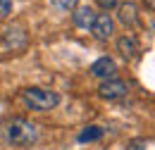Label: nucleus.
I'll use <instances>...</instances> for the list:
<instances>
[{
  "label": "nucleus",
  "instance_id": "obj_10",
  "mask_svg": "<svg viewBox=\"0 0 155 150\" xmlns=\"http://www.w3.org/2000/svg\"><path fill=\"white\" fill-rule=\"evenodd\" d=\"M55 2V7H60V10H64V12H69V10H74L79 5V0H53Z\"/></svg>",
  "mask_w": 155,
  "mask_h": 150
},
{
  "label": "nucleus",
  "instance_id": "obj_13",
  "mask_svg": "<svg viewBox=\"0 0 155 150\" xmlns=\"http://www.w3.org/2000/svg\"><path fill=\"white\" fill-rule=\"evenodd\" d=\"M96 5L100 7V10H112V7H117V0H96Z\"/></svg>",
  "mask_w": 155,
  "mask_h": 150
},
{
  "label": "nucleus",
  "instance_id": "obj_5",
  "mask_svg": "<svg viewBox=\"0 0 155 150\" xmlns=\"http://www.w3.org/2000/svg\"><path fill=\"white\" fill-rule=\"evenodd\" d=\"M117 72V62L112 60V57H100V60H96L93 64H91V74L98 76V79H112Z\"/></svg>",
  "mask_w": 155,
  "mask_h": 150
},
{
  "label": "nucleus",
  "instance_id": "obj_8",
  "mask_svg": "<svg viewBox=\"0 0 155 150\" xmlns=\"http://www.w3.org/2000/svg\"><path fill=\"white\" fill-rule=\"evenodd\" d=\"M117 50L127 57V60H131V57H136L138 53H141V45H138L136 36H131V34H124V36L117 41Z\"/></svg>",
  "mask_w": 155,
  "mask_h": 150
},
{
  "label": "nucleus",
  "instance_id": "obj_12",
  "mask_svg": "<svg viewBox=\"0 0 155 150\" xmlns=\"http://www.w3.org/2000/svg\"><path fill=\"white\" fill-rule=\"evenodd\" d=\"M12 12V0H0V19H5Z\"/></svg>",
  "mask_w": 155,
  "mask_h": 150
},
{
  "label": "nucleus",
  "instance_id": "obj_6",
  "mask_svg": "<svg viewBox=\"0 0 155 150\" xmlns=\"http://www.w3.org/2000/svg\"><path fill=\"white\" fill-rule=\"evenodd\" d=\"M117 19L127 26V29H134L136 24H138V10H136L134 2H122L119 7H117Z\"/></svg>",
  "mask_w": 155,
  "mask_h": 150
},
{
  "label": "nucleus",
  "instance_id": "obj_4",
  "mask_svg": "<svg viewBox=\"0 0 155 150\" xmlns=\"http://www.w3.org/2000/svg\"><path fill=\"white\" fill-rule=\"evenodd\" d=\"M91 31H93V36L98 41H107L112 36V31H115V21H112L110 15H96V21H93Z\"/></svg>",
  "mask_w": 155,
  "mask_h": 150
},
{
  "label": "nucleus",
  "instance_id": "obj_9",
  "mask_svg": "<svg viewBox=\"0 0 155 150\" xmlns=\"http://www.w3.org/2000/svg\"><path fill=\"white\" fill-rule=\"evenodd\" d=\"M103 136H105V129L93 124V126H86L84 131L79 133V143H93V141H100Z\"/></svg>",
  "mask_w": 155,
  "mask_h": 150
},
{
  "label": "nucleus",
  "instance_id": "obj_11",
  "mask_svg": "<svg viewBox=\"0 0 155 150\" xmlns=\"http://www.w3.org/2000/svg\"><path fill=\"white\" fill-rule=\"evenodd\" d=\"M148 143H150V141H146V138H134V141L127 145V150H148Z\"/></svg>",
  "mask_w": 155,
  "mask_h": 150
},
{
  "label": "nucleus",
  "instance_id": "obj_7",
  "mask_svg": "<svg viewBox=\"0 0 155 150\" xmlns=\"http://www.w3.org/2000/svg\"><path fill=\"white\" fill-rule=\"evenodd\" d=\"M72 21L77 24L79 29H91V26H93V21H96V12H93V7H88V5L74 7Z\"/></svg>",
  "mask_w": 155,
  "mask_h": 150
},
{
  "label": "nucleus",
  "instance_id": "obj_14",
  "mask_svg": "<svg viewBox=\"0 0 155 150\" xmlns=\"http://www.w3.org/2000/svg\"><path fill=\"white\" fill-rule=\"evenodd\" d=\"M143 2H146V7H148V10H153V7H155V0H143Z\"/></svg>",
  "mask_w": 155,
  "mask_h": 150
},
{
  "label": "nucleus",
  "instance_id": "obj_3",
  "mask_svg": "<svg viewBox=\"0 0 155 150\" xmlns=\"http://www.w3.org/2000/svg\"><path fill=\"white\" fill-rule=\"evenodd\" d=\"M98 93L100 98H107V100H117V98H124V95L129 93V83L127 81H122V79H105L103 83H100V88H98Z\"/></svg>",
  "mask_w": 155,
  "mask_h": 150
},
{
  "label": "nucleus",
  "instance_id": "obj_1",
  "mask_svg": "<svg viewBox=\"0 0 155 150\" xmlns=\"http://www.w3.org/2000/svg\"><path fill=\"white\" fill-rule=\"evenodd\" d=\"M2 136H5L7 143L24 148V145H34V143L38 141V129H36V124H31L29 119L15 117V119H10V122L2 126Z\"/></svg>",
  "mask_w": 155,
  "mask_h": 150
},
{
  "label": "nucleus",
  "instance_id": "obj_2",
  "mask_svg": "<svg viewBox=\"0 0 155 150\" xmlns=\"http://www.w3.org/2000/svg\"><path fill=\"white\" fill-rule=\"evenodd\" d=\"M21 98L24 103L36 110V112H48L53 107L60 105V95L55 91H48V88H38V86H31V88H24L21 91Z\"/></svg>",
  "mask_w": 155,
  "mask_h": 150
}]
</instances>
